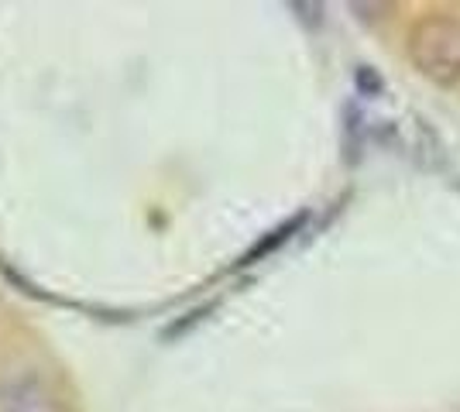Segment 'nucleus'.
Listing matches in <instances>:
<instances>
[{
    "mask_svg": "<svg viewBox=\"0 0 460 412\" xmlns=\"http://www.w3.org/2000/svg\"><path fill=\"white\" fill-rule=\"evenodd\" d=\"M409 59L429 83L443 90L460 83V18L429 14L409 31Z\"/></svg>",
    "mask_w": 460,
    "mask_h": 412,
    "instance_id": "f257e3e1",
    "label": "nucleus"
},
{
    "mask_svg": "<svg viewBox=\"0 0 460 412\" xmlns=\"http://www.w3.org/2000/svg\"><path fill=\"white\" fill-rule=\"evenodd\" d=\"M0 412H58V402L41 374L18 372L0 381Z\"/></svg>",
    "mask_w": 460,
    "mask_h": 412,
    "instance_id": "f03ea898",
    "label": "nucleus"
},
{
    "mask_svg": "<svg viewBox=\"0 0 460 412\" xmlns=\"http://www.w3.org/2000/svg\"><path fill=\"white\" fill-rule=\"evenodd\" d=\"M303 224H306V214H299V216H292V220H286V224H282V227H275V231H271L265 241H258V244L251 248L248 255L241 258V265H254V261H261V258L271 255V251H279V248L286 244L288 237H292L296 231H299V227H303Z\"/></svg>",
    "mask_w": 460,
    "mask_h": 412,
    "instance_id": "7ed1b4c3",
    "label": "nucleus"
},
{
    "mask_svg": "<svg viewBox=\"0 0 460 412\" xmlns=\"http://www.w3.org/2000/svg\"><path fill=\"white\" fill-rule=\"evenodd\" d=\"M361 145H365V118L358 107H347L344 110V158L347 162H358L361 158Z\"/></svg>",
    "mask_w": 460,
    "mask_h": 412,
    "instance_id": "20e7f679",
    "label": "nucleus"
},
{
    "mask_svg": "<svg viewBox=\"0 0 460 412\" xmlns=\"http://www.w3.org/2000/svg\"><path fill=\"white\" fill-rule=\"evenodd\" d=\"M354 86H358V93L361 97H382L385 93V79L378 69H371V66H358L354 69Z\"/></svg>",
    "mask_w": 460,
    "mask_h": 412,
    "instance_id": "39448f33",
    "label": "nucleus"
},
{
    "mask_svg": "<svg viewBox=\"0 0 460 412\" xmlns=\"http://www.w3.org/2000/svg\"><path fill=\"white\" fill-rule=\"evenodd\" d=\"M292 11L299 14V21H306L309 28L323 24V4H292Z\"/></svg>",
    "mask_w": 460,
    "mask_h": 412,
    "instance_id": "423d86ee",
    "label": "nucleus"
}]
</instances>
